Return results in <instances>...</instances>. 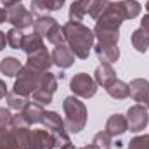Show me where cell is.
<instances>
[{"label":"cell","instance_id":"cell-1","mask_svg":"<svg viewBox=\"0 0 149 149\" xmlns=\"http://www.w3.org/2000/svg\"><path fill=\"white\" fill-rule=\"evenodd\" d=\"M63 31H64L66 43L71 49V52L78 59H87L94 47V40H95L94 31L88 26L76 23V21H68L63 26Z\"/></svg>","mask_w":149,"mask_h":149},{"label":"cell","instance_id":"cell-2","mask_svg":"<svg viewBox=\"0 0 149 149\" xmlns=\"http://www.w3.org/2000/svg\"><path fill=\"white\" fill-rule=\"evenodd\" d=\"M64 109V127L70 134H78L85 128L87 125V108L85 104L76 97L70 95L63 102Z\"/></svg>","mask_w":149,"mask_h":149},{"label":"cell","instance_id":"cell-3","mask_svg":"<svg viewBox=\"0 0 149 149\" xmlns=\"http://www.w3.org/2000/svg\"><path fill=\"white\" fill-rule=\"evenodd\" d=\"M33 28H35V33H38L42 38H47L52 45H63V43H66L63 28L50 16H40V17H37Z\"/></svg>","mask_w":149,"mask_h":149},{"label":"cell","instance_id":"cell-4","mask_svg":"<svg viewBox=\"0 0 149 149\" xmlns=\"http://www.w3.org/2000/svg\"><path fill=\"white\" fill-rule=\"evenodd\" d=\"M42 123L45 125V128L49 130V134L54 137V142H56V148H64L68 146L71 141H70V135H68V130L64 127V120L57 114L56 111H45L43 114V120Z\"/></svg>","mask_w":149,"mask_h":149},{"label":"cell","instance_id":"cell-5","mask_svg":"<svg viewBox=\"0 0 149 149\" xmlns=\"http://www.w3.org/2000/svg\"><path fill=\"white\" fill-rule=\"evenodd\" d=\"M42 74L43 73H40V71H37V70L30 68L28 64L23 66L21 71H19V74L16 76V83H14V87H12V92L19 94V95H23V97L31 95V92L37 88V85H38V81H40V78H42Z\"/></svg>","mask_w":149,"mask_h":149},{"label":"cell","instance_id":"cell-6","mask_svg":"<svg viewBox=\"0 0 149 149\" xmlns=\"http://www.w3.org/2000/svg\"><path fill=\"white\" fill-rule=\"evenodd\" d=\"M56 88H57V78L52 73L45 71L38 81L37 88L31 92V97L38 104H49V102H52V95H54Z\"/></svg>","mask_w":149,"mask_h":149},{"label":"cell","instance_id":"cell-7","mask_svg":"<svg viewBox=\"0 0 149 149\" xmlns=\"http://www.w3.org/2000/svg\"><path fill=\"white\" fill-rule=\"evenodd\" d=\"M7 21H9L14 28L26 30V28H31L37 19H35V14L30 12L24 5L16 3V5L7 7Z\"/></svg>","mask_w":149,"mask_h":149},{"label":"cell","instance_id":"cell-8","mask_svg":"<svg viewBox=\"0 0 149 149\" xmlns=\"http://www.w3.org/2000/svg\"><path fill=\"white\" fill-rule=\"evenodd\" d=\"M70 88L76 97H83V99H90L95 95L97 92V83L92 76L87 73H78L74 74L70 81Z\"/></svg>","mask_w":149,"mask_h":149},{"label":"cell","instance_id":"cell-9","mask_svg":"<svg viewBox=\"0 0 149 149\" xmlns=\"http://www.w3.org/2000/svg\"><path fill=\"white\" fill-rule=\"evenodd\" d=\"M127 123H128V130L130 132H142L149 123V114L148 109L141 104H135L132 108H128L127 111Z\"/></svg>","mask_w":149,"mask_h":149},{"label":"cell","instance_id":"cell-10","mask_svg":"<svg viewBox=\"0 0 149 149\" xmlns=\"http://www.w3.org/2000/svg\"><path fill=\"white\" fill-rule=\"evenodd\" d=\"M130 95L134 97L135 102L149 109V81L144 78H135L130 81Z\"/></svg>","mask_w":149,"mask_h":149},{"label":"cell","instance_id":"cell-11","mask_svg":"<svg viewBox=\"0 0 149 149\" xmlns=\"http://www.w3.org/2000/svg\"><path fill=\"white\" fill-rule=\"evenodd\" d=\"M50 56H52V64H56V66L61 68V70H66V68L73 66L74 59H76V56L71 52V49H70L66 43L56 45Z\"/></svg>","mask_w":149,"mask_h":149},{"label":"cell","instance_id":"cell-12","mask_svg":"<svg viewBox=\"0 0 149 149\" xmlns=\"http://www.w3.org/2000/svg\"><path fill=\"white\" fill-rule=\"evenodd\" d=\"M26 64H28L30 68L40 71V73H45V71H49V68L52 66V56L49 54L47 47H42V49H38L37 52H33V54L28 56V63H26Z\"/></svg>","mask_w":149,"mask_h":149},{"label":"cell","instance_id":"cell-13","mask_svg":"<svg viewBox=\"0 0 149 149\" xmlns=\"http://www.w3.org/2000/svg\"><path fill=\"white\" fill-rule=\"evenodd\" d=\"M111 7L114 9V12H116L123 21L137 17V16L141 14V10H142L141 3H139L137 0H121V2H114V3H111Z\"/></svg>","mask_w":149,"mask_h":149},{"label":"cell","instance_id":"cell-14","mask_svg":"<svg viewBox=\"0 0 149 149\" xmlns=\"http://www.w3.org/2000/svg\"><path fill=\"white\" fill-rule=\"evenodd\" d=\"M97 3V0H76L70 7V21L81 23V19L85 16H90L94 10V5Z\"/></svg>","mask_w":149,"mask_h":149},{"label":"cell","instance_id":"cell-15","mask_svg":"<svg viewBox=\"0 0 149 149\" xmlns=\"http://www.w3.org/2000/svg\"><path fill=\"white\" fill-rule=\"evenodd\" d=\"M94 49H95V54H97L99 61L104 63V64H113L120 57L118 43H101V42H97V45H94Z\"/></svg>","mask_w":149,"mask_h":149},{"label":"cell","instance_id":"cell-16","mask_svg":"<svg viewBox=\"0 0 149 149\" xmlns=\"http://www.w3.org/2000/svg\"><path fill=\"white\" fill-rule=\"evenodd\" d=\"M19 114H21V118L24 120V123H26L28 127H31V125L42 123L43 114H45V109H43L42 104H38V102H28V104L23 108V111H19Z\"/></svg>","mask_w":149,"mask_h":149},{"label":"cell","instance_id":"cell-17","mask_svg":"<svg viewBox=\"0 0 149 149\" xmlns=\"http://www.w3.org/2000/svg\"><path fill=\"white\" fill-rule=\"evenodd\" d=\"M127 130H128V123H127V118H125L123 114H118V113H116V114H111V116L108 118L104 132L109 134L111 137H120V135H123Z\"/></svg>","mask_w":149,"mask_h":149},{"label":"cell","instance_id":"cell-18","mask_svg":"<svg viewBox=\"0 0 149 149\" xmlns=\"http://www.w3.org/2000/svg\"><path fill=\"white\" fill-rule=\"evenodd\" d=\"M56 142L49 130H31V149H54Z\"/></svg>","mask_w":149,"mask_h":149},{"label":"cell","instance_id":"cell-19","mask_svg":"<svg viewBox=\"0 0 149 149\" xmlns=\"http://www.w3.org/2000/svg\"><path fill=\"white\" fill-rule=\"evenodd\" d=\"M66 0H31V12L37 16H45L52 10H59Z\"/></svg>","mask_w":149,"mask_h":149},{"label":"cell","instance_id":"cell-20","mask_svg":"<svg viewBox=\"0 0 149 149\" xmlns=\"http://www.w3.org/2000/svg\"><path fill=\"white\" fill-rule=\"evenodd\" d=\"M94 80H95L97 85L108 88L113 81L116 80V73H114V70H113L111 64L101 63V66H97V70H95V73H94Z\"/></svg>","mask_w":149,"mask_h":149},{"label":"cell","instance_id":"cell-21","mask_svg":"<svg viewBox=\"0 0 149 149\" xmlns=\"http://www.w3.org/2000/svg\"><path fill=\"white\" fill-rule=\"evenodd\" d=\"M106 92L111 95L113 99L123 101V99H127V97L130 95V87H128V83H125V81H121V80H114L111 85L106 88Z\"/></svg>","mask_w":149,"mask_h":149},{"label":"cell","instance_id":"cell-22","mask_svg":"<svg viewBox=\"0 0 149 149\" xmlns=\"http://www.w3.org/2000/svg\"><path fill=\"white\" fill-rule=\"evenodd\" d=\"M0 149H16V128L12 125L0 127Z\"/></svg>","mask_w":149,"mask_h":149},{"label":"cell","instance_id":"cell-23","mask_svg":"<svg viewBox=\"0 0 149 149\" xmlns=\"http://www.w3.org/2000/svg\"><path fill=\"white\" fill-rule=\"evenodd\" d=\"M21 68H23V64L16 57H5L0 63V71H2V74H5V76H12V78L17 76L19 71H21Z\"/></svg>","mask_w":149,"mask_h":149},{"label":"cell","instance_id":"cell-24","mask_svg":"<svg viewBox=\"0 0 149 149\" xmlns=\"http://www.w3.org/2000/svg\"><path fill=\"white\" fill-rule=\"evenodd\" d=\"M45 47L43 45V38L38 33H31V35H24V42H23V50L26 52V56L37 52L38 49Z\"/></svg>","mask_w":149,"mask_h":149},{"label":"cell","instance_id":"cell-25","mask_svg":"<svg viewBox=\"0 0 149 149\" xmlns=\"http://www.w3.org/2000/svg\"><path fill=\"white\" fill-rule=\"evenodd\" d=\"M132 45L135 47L137 52H146L149 49V35L142 30V28H137L134 33H132Z\"/></svg>","mask_w":149,"mask_h":149},{"label":"cell","instance_id":"cell-26","mask_svg":"<svg viewBox=\"0 0 149 149\" xmlns=\"http://www.w3.org/2000/svg\"><path fill=\"white\" fill-rule=\"evenodd\" d=\"M5 99H7V104H9V109H14V111H23V108L30 102L28 101V97H23V95H19V94H16V92H9L7 95H5Z\"/></svg>","mask_w":149,"mask_h":149},{"label":"cell","instance_id":"cell-27","mask_svg":"<svg viewBox=\"0 0 149 149\" xmlns=\"http://www.w3.org/2000/svg\"><path fill=\"white\" fill-rule=\"evenodd\" d=\"M23 42H24V33L19 28H12L7 31V45L12 49H23Z\"/></svg>","mask_w":149,"mask_h":149},{"label":"cell","instance_id":"cell-28","mask_svg":"<svg viewBox=\"0 0 149 149\" xmlns=\"http://www.w3.org/2000/svg\"><path fill=\"white\" fill-rule=\"evenodd\" d=\"M92 144L99 149H109L113 146V137L109 134H106V132H99V134L94 137Z\"/></svg>","mask_w":149,"mask_h":149},{"label":"cell","instance_id":"cell-29","mask_svg":"<svg viewBox=\"0 0 149 149\" xmlns=\"http://www.w3.org/2000/svg\"><path fill=\"white\" fill-rule=\"evenodd\" d=\"M128 149H149V134L148 135L134 137V139L128 142Z\"/></svg>","mask_w":149,"mask_h":149},{"label":"cell","instance_id":"cell-30","mask_svg":"<svg viewBox=\"0 0 149 149\" xmlns=\"http://www.w3.org/2000/svg\"><path fill=\"white\" fill-rule=\"evenodd\" d=\"M12 113L10 109H5V108H0V127H7L12 123Z\"/></svg>","mask_w":149,"mask_h":149},{"label":"cell","instance_id":"cell-31","mask_svg":"<svg viewBox=\"0 0 149 149\" xmlns=\"http://www.w3.org/2000/svg\"><path fill=\"white\" fill-rule=\"evenodd\" d=\"M141 28H142V30L149 35V14H146V16L141 19Z\"/></svg>","mask_w":149,"mask_h":149},{"label":"cell","instance_id":"cell-32","mask_svg":"<svg viewBox=\"0 0 149 149\" xmlns=\"http://www.w3.org/2000/svg\"><path fill=\"white\" fill-rule=\"evenodd\" d=\"M7 94H9V92H7V85H5L3 80H0V101H2Z\"/></svg>","mask_w":149,"mask_h":149},{"label":"cell","instance_id":"cell-33","mask_svg":"<svg viewBox=\"0 0 149 149\" xmlns=\"http://www.w3.org/2000/svg\"><path fill=\"white\" fill-rule=\"evenodd\" d=\"M5 45H7V35L3 31H0V50H3Z\"/></svg>","mask_w":149,"mask_h":149},{"label":"cell","instance_id":"cell-34","mask_svg":"<svg viewBox=\"0 0 149 149\" xmlns=\"http://www.w3.org/2000/svg\"><path fill=\"white\" fill-rule=\"evenodd\" d=\"M3 5H5V9L7 7H10V5H16V3H21V0H0Z\"/></svg>","mask_w":149,"mask_h":149},{"label":"cell","instance_id":"cell-35","mask_svg":"<svg viewBox=\"0 0 149 149\" xmlns=\"http://www.w3.org/2000/svg\"><path fill=\"white\" fill-rule=\"evenodd\" d=\"M7 21V9H2L0 7V24Z\"/></svg>","mask_w":149,"mask_h":149},{"label":"cell","instance_id":"cell-36","mask_svg":"<svg viewBox=\"0 0 149 149\" xmlns=\"http://www.w3.org/2000/svg\"><path fill=\"white\" fill-rule=\"evenodd\" d=\"M81 149H99V148H95L94 144H88V146H85V148H81Z\"/></svg>","mask_w":149,"mask_h":149},{"label":"cell","instance_id":"cell-37","mask_svg":"<svg viewBox=\"0 0 149 149\" xmlns=\"http://www.w3.org/2000/svg\"><path fill=\"white\" fill-rule=\"evenodd\" d=\"M61 149H76L73 146V144H71V142H70V144H68V146H64V148H61Z\"/></svg>","mask_w":149,"mask_h":149},{"label":"cell","instance_id":"cell-38","mask_svg":"<svg viewBox=\"0 0 149 149\" xmlns=\"http://www.w3.org/2000/svg\"><path fill=\"white\" fill-rule=\"evenodd\" d=\"M146 10H148V14H149V2L146 3Z\"/></svg>","mask_w":149,"mask_h":149}]
</instances>
